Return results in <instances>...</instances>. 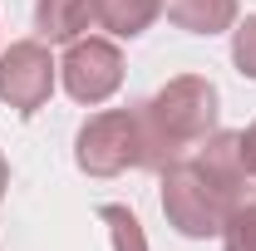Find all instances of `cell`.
I'll list each match as a JSON object with an SVG mask.
<instances>
[{
	"mask_svg": "<svg viewBox=\"0 0 256 251\" xmlns=\"http://www.w3.org/2000/svg\"><path fill=\"white\" fill-rule=\"evenodd\" d=\"M162 10L188 34H222L236 25V0H162Z\"/></svg>",
	"mask_w": 256,
	"mask_h": 251,
	"instance_id": "obj_8",
	"label": "cell"
},
{
	"mask_svg": "<svg viewBox=\"0 0 256 251\" xmlns=\"http://www.w3.org/2000/svg\"><path fill=\"white\" fill-rule=\"evenodd\" d=\"M226 212H232V197L222 188H212L192 168V158H178L162 168V217L178 236H192V242L222 236Z\"/></svg>",
	"mask_w": 256,
	"mask_h": 251,
	"instance_id": "obj_2",
	"label": "cell"
},
{
	"mask_svg": "<svg viewBox=\"0 0 256 251\" xmlns=\"http://www.w3.org/2000/svg\"><path fill=\"white\" fill-rule=\"evenodd\" d=\"M98 222L108 226V236H114V251H148V236H143V226L138 217L118 207V202H108V207H98Z\"/></svg>",
	"mask_w": 256,
	"mask_h": 251,
	"instance_id": "obj_11",
	"label": "cell"
},
{
	"mask_svg": "<svg viewBox=\"0 0 256 251\" xmlns=\"http://www.w3.org/2000/svg\"><path fill=\"white\" fill-rule=\"evenodd\" d=\"M242 158H246V178H256V124L242 133Z\"/></svg>",
	"mask_w": 256,
	"mask_h": 251,
	"instance_id": "obj_13",
	"label": "cell"
},
{
	"mask_svg": "<svg viewBox=\"0 0 256 251\" xmlns=\"http://www.w3.org/2000/svg\"><path fill=\"white\" fill-rule=\"evenodd\" d=\"M222 246L226 251H256V188H246L232 202V212L222 222Z\"/></svg>",
	"mask_w": 256,
	"mask_h": 251,
	"instance_id": "obj_10",
	"label": "cell"
},
{
	"mask_svg": "<svg viewBox=\"0 0 256 251\" xmlns=\"http://www.w3.org/2000/svg\"><path fill=\"white\" fill-rule=\"evenodd\" d=\"M232 64H236L246 79H256V15H246V20L232 30Z\"/></svg>",
	"mask_w": 256,
	"mask_h": 251,
	"instance_id": "obj_12",
	"label": "cell"
},
{
	"mask_svg": "<svg viewBox=\"0 0 256 251\" xmlns=\"http://www.w3.org/2000/svg\"><path fill=\"white\" fill-rule=\"evenodd\" d=\"M94 25V0H34V30L44 44H74Z\"/></svg>",
	"mask_w": 256,
	"mask_h": 251,
	"instance_id": "obj_7",
	"label": "cell"
},
{
	"mask_svg": "<svg viewBox=\"0 0 256 251\" xmlns=\"http://www.w3.org/2000/svg\"><path fill=\"white\" fill-rule=\"evenodd\" d=\"M192 168L212 182V188H222L232 202L246 192V158H242V133H232V128H212L197 148H192Z\"/></svg>",
	"mask_w": 256,
	"mask_h": 251,
	"instance_id": "obj_6",
	"label": "cell"
},
{
	"mask_svg": "<svg viewBox=\"0 0 256 251\" xmlns=\"http://www.w3.org/2000/svg\"><path fill=\"white\" fill-rule=\"evenodd\" d=\"M217 84L202 74H178L168 79L148 104H138V138H143V158L138 168L162 172L168 162L188 158L212 128H217Z\"/></svg>",
	"mask_w": 256,
	"mask_h": 251,
	"instance_id": "obj_1",
	"label": "cell"
},
{
	"mask_svg": "<svg viewBox=\"0 0 256 251\" xmlns=\"http://www.w3.org/2000/svg\"><path fill=\"white\" fill-rule=\"evenodd\" d=\"M54 79H60V64L50 60L44 40H15L10 50H0V104L15 108L20 118L50 104Z\"/></svg>",
	"mask_w": 256,
	"mask_h": 251,
	"instance_id": "obj_4",
	"label": "cell"
},
{
	"mask_svg": "<svg viewBox=\"0 0 256 251\" xmlns=\"http://www.w3.org/2000/svg\"><path fill=\"white\" fill-rule=\"evenodd\" d=\"M158 15L162 0H94V25H104L114 40H138Z\"/></svg>",
	"mask_w": 256,
	"mask_h": 251,
	"instance_id": "obj_9",
	"label": "cell"
},
{
	"mask_svg": "<svg viewBox=\"0 0 256 251\" xmlns=\"http://www.w3.org/2000/svg\"><path fill=\"white\" fill-rule=\"evenodd\" d=\"M5 188H10V162H5V153H0V197H5Z\"/></svg>",
	"mask_w": 256,
	"mask_h": 251,
	"instance_id": "obj_14",
	"label": "cell"
},
{
	"mask_svg": "<svg viewBox=\"0 0 256 251\" xmlns=\"http://www.w3.org/2000/svg\"><path fill=\"white\" fill-rule=\"evenodd\" d=\"M60 79L74 104H108V98L124 89V54L114 40H98V34H84L64 50L60 60Z\"/></svg>",
	"mask_w": 256,
	"mask_h": 251,
	"instance_id": "obj_5",
	"label": "cell"
},
{
	"mask_svg": "<svg viewBox=\"0 0 256 251\" xmlns=\"http://www.w3.org/2000/svg\"><path fill=\"white\" fill-rule=\"evenodd\" d=\"M143 138H138V108H104L74 138V162L89 178H118L138 168Z\"/></svg>",
	"mask_w": 256,
	"mask_h": 251,
	"instance_id": "obj_3",
	"label": "cell"
}]
</instances>
